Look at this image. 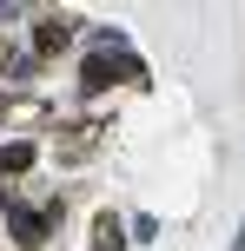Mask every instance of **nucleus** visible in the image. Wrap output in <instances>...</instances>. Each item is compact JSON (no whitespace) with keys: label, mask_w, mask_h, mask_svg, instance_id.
I'll list each match as a JSON object with an SVG mask.
<instances>
[{"label":"nucleus","mask_w":245,"mask_h":251,"mask_svg":"<svg viewBox=\"0 0 245 251\" xmlns=\"http://www.w3.org/2000/svg\"><path fill=\"white\" fill-rule=\"evenodd\" d=\"M119 73H133V60H106V53H93V60L80 66V86H86V93H100V86H113Z\"/></svg>","instance_id":"f257e3e1"},{"label":"nucleus","mask_w":245,"mask_h":251,"mask_svg":"<svg viewBox=\"0 0 245 251\" xmlns=\"http://www.w3.org/2000/svg\"><path fill=\"white\" fill-rule=\"evenodd\" d=\"M7 225H13V238H20V245H40V238H47V218H40V212H27V205H13V212H7Z\"/></svg>","instance_id":"f03ea898"},{"label":"nucleus","mask_w":245,"mask_h":251,"mask_svg":"<svg viewBox=\"0 0 245 251\" xmlns=\"http://www.w3.org/2000/svg\"><path fill=\"white\" fill-rule=\"evenodd\" d=\"M27 165H33V146H0V172H27Z\"/></svg>","instance_id":"7ed1b4c3"},{"label":"nucleus","mask_w":245,"mask_h":251,"mask_svg":"<svg viewBox=\"0 0 245 251\" xmlns=\"http://www.w3.org/2000/svg\"><path fill=\"white\" fill-rule=\"evenodd\" d=\"M33 47H40V53L66 47V26H60V20H40V26H33Z\"/></svg>","instance_id":"20e7f679"}]
</instances>
